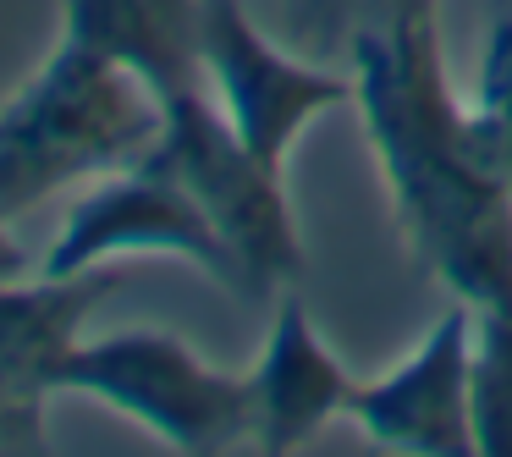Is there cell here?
Returning <instances> with one entry per match:
<instances>
[{"mask_svg":"<svg viewBox=\"0 0 512 457\" xmlns=\"http://www.w3.org/2000/svg\"><path fill=\"white\" fill-rule=\"evenodd\" d=\"M347 61L408 254L479 320H512V188L446 83L435 17L358 39Z\"/></svg>","mask_w":512,"mask_h":457,"instance_id":"cell-1","label":"cell"},{"mask_svg":"<svg viewBox=\"0 0 512 457\" xmlns=\"http://www.w3.org/2000/svg\"><path fill=\"white\" fill-rule=\"evenodd\" d=\"M166 105L100 50L61 34L45 67L0 105V215H28L155 149Z\"/></svg>","mask_w":512,"mask_h":457,"instance_id":"cell-2","label":"cell"},{"mask_svg":"<svg viewBox=\"0 0 512 457\" xmlns=\"http://www.w3.org/2000/svg\"><path fill=\"white\" fill-rule=\"evenodd\" d=\"M56 391L105 402L122 419L144 424L160 446L188 457H221L243 441L254 446V386H248V375L204 364L193 342L155 331V325L78 342L72 358L56 369Z\"/></svg>","mask_w":512,"mask_h":457,"instance_id":"cell-3","label":"cell"},{"mask_svg":"<svg viewBox=\"0 0 512 457\" xmlns=\"http://www.w3.org/2000/svg\"><path fill=\"white\" fill-rule=\"evenodd\" d=\"M149 160L166 166L226 237L232 259L243 265L248 298H276L281 287L303 276V237L292 221L281 171L265 166L237 138V127L210 100V89H193L166 105V127H160Z\"/></svg>","mask_w":512,"mask_h":457,"instance_id":"cell-4","label":"cell"},{"mask_svg":"<svg viewBox=\"0 0 512 457\" xmlns=\"http://www.w3.org/2000/svg\"><path fill=\"white\" fill-rule=\"evenodd\" d=\"M133 254L182 259V265L204 270L210 281H221L226 292L248 298L243 265L232 259L226 237L193 204V193L149 155L111 171V177H100L72 204L50 254L39 259V270L45 276H78V270L116 265V259H133Z\"/></svg>","mask_w":512,"mask_h":457,"instance_id":"cell-5","label":"cell"},{"mask_svg":"<svg viewBox=\"0 0 512 457\" xmlns=\"http://www.w3.org/2000/svg\"><path fill=\"white\" fill-rule=\"evenodd\" d=\"M204 78L237 138L276 171H287L292 144L314 116L358 94L347 72L281 50L243 12V0H204Z\"/></svg>","mask_w":512,"mask_h":457,"instance_id":"cell-6","label":"cell"},{"mask_svg":"<svg viewBox=\"0 0 512 457\" xmlns=\"http://www.w3.org/2000/svg\"><path fill=\"white\" fill-rule=\"evenodd\" d=\"M347 419L380 452L468 457L474 435V303L457 298L435 314L424 342L380 380L353 386Z\"/></svg>","mask_w":512,"mask_h":457,"instance_id":"cell-7","label":"cell"},{"mask_svg":"<svg viewBox=\"0 0 512 457\" xmlns=\"http://www.w3.org/2000/svg\"><path fill=\"white\" fill-rule=\"evenodd\" d=\"M248 386H254V446L265 457H287L309 446L336 413H347L358 380L331 353L303 298L281 292L265 353L248 369Z\"/></svg>","mask_w":512,"mask_h":457,"instance_id":"cell-8","label":"cell"},{"mask_svg":"<svg viewBox=\"0 0 512 457\" xmlns=\"http://www.w3.org/2000/svg\"><path fill=\"white\" fill-rule=\"evenodd\" d=\"M61 34L133 72L160 105L204 78V0H61Z\"/></svg>","mask_w":512,"mask_h":457,"instance_id":"cell-9","label":"cell"},{"mask_svg":"<svg viewBox=\"0 0 512 457\" xmlns=\"http://www.w3.org/2000/svg\"><path fill=\"white\" fill-rule=\"evenodd\" d=\"M122 287L116 265H94L78 276H23L0 287V375L34 380L56 391V369L83 342V325Z\"/></svg>","mask_w":512,"mask_h":457,"instance_id":"cell-10","label":"cell"},{"mask_svg":"<svg viewBox=\"0 0 512 457\" xmlns=\"http://www.w3.org/2000/svg\"><path fill=\"white\" fill-rule=\"evenodd\" d=\"M435 17V0H287V34L309 56H347L358 39Z\"/></svg>","mask_w":512,"mask_h":457,"instance_id":"cell-11","label":"cell"},{"mask_svg":"<svg viewBox=\"0 0 512 457\" xmlns=\"http://www.w3.org/2000/svg\"><path fill=\"white\" fill-rule=\"evenodd\" d=\"M468 122H474L479 149L490 155V166L507 177L512 188V12L496 17L479 45V78L468 94Z\"/></svg>","mask_w":512,"mask_h":457,"instance_id":"cell-12","label":"cell"},{"mask_svg":"<svg viewBox=\"0 0 512 457\" xmlns=\"http://www.w3.org/2000/svg\"><path fill=\"white\" fill-rule=\"evenodd\" d=\"M474 435L485 457H512V320L474 314Z\"/></svg>","mask_w":512,"mask_h":457,"instance_id":"cell-13","label":"cell"},{"mask_svg":"<svg viewBox=\"0 0 512 457\" xmlns=\"http://www.w3.org/2000/svg\"><path fill=\"white\" fill-rule=\"evenodd\" d=\"M56 397L50 386L0 375V457L45 452V402Z\"/></svg>","mask_w":512,"mask_h":457,"instance_id":"cell-14","label":"cell"},{"mask_svg":"<svg viewBox=\"0 0 512 457\" xmlns=\"http://www.w3.org/2000/svg\"><path fill=\"white\" fill-rule=\"evenodd\" d=\"M34 276V259H28V248L12 237V215H0V287L6 281H23Z\"/></svg>","mask_w":512,"mask_h":457,"instance_id":"cell-15","label":"cell"}]
</instances>
